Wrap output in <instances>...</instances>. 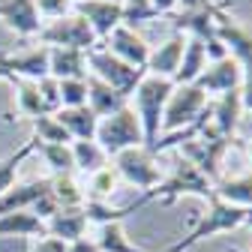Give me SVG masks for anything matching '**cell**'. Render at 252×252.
<instances>
[{
  "instance_id": "1",
  "label": "cell",
  "mask_w": 252,
  "mask_h": 252,
  "mask_svg": "<svg viewBox=\"0 0 252 252\" xmlns=\"http://www.w3.org/2000/svg\"><path fill=\"white\" fill-rule=\"evenodd\" d=\"M183 195H198V198L210 201V198H213V180H207V177L192 165V162L177 159V165H174V171H171L168 177H162L153 189L141 192L132 204H126L123 210H126V216H129L132 210H138V207H144V204H150V201L174 204V201H177V198H183Z\"/></svg>"
},
{
  "instance_id": "2",
  "label": "cell",
  "mask_w": 252,
  "mask_h": 252,
  "mask_svg": "<svg viewBox=\"0 0 252 252\" xmlns=\"http://www.w3.org/2000/svg\"><path fill=\"white\" fill-rule=\"evenodd\" d=\"M174 90V81L171 78H159V75H147L138 81V87L132 90L129 96V105L141 123V132H144V147L153 153L156 141L162 135V114H165V102Z\"/></svg>"
},
{
  "instance_id": "3",
  "label": "cell",
  "mask_w": 252,
  "mask_h": 252,
  "mask_svg": "<svg viewBox=\"0 0 252 252\" xmlns=\"http://www.w3.org/2000/svg\"><path fill=\"white\" fill-rule=\"evenodd\" d=\"M246 216H249V210H240V207H231V204L219 201V198H210L207 201V210L201 213V219L195 222V228L189 231V237L171 243L165 252H186V249L198 246L201 240H210L216 234H228V231H234V228H240L246 222Z\"/></svg>"
},
{
  "instance_id": "4",
  "label": "cell",
  "mask_w": 252,
  "mask_h": 252,
  "mask_svg": "<svg viewBox=\"0 0 252 252\" xmlns=\"http://www.w3.org/2000/svg\"><path fill=\"white\" fill-rule=\"evenodd\" d=\"M93 141L108 153V159H114L117 153L129 150V147H144V132H141V123H138L132 105H123L120 111L102 117Z\"/></svg>"
},
{
  "instance_id": "5",
  "label": "cell",
  "mask_w": 252,
  "mask_h": 252,
  "mask_svg": "<svg viewBox=\"0 0 252 252\" xmlns=\"http://www.w3.org/2000/svg\"><path fill=\"white\" fill-rule=\"evenodd\" d=\"M207 105H210V96L198 84H174L171 96L165 102V114H162V135L180 132L186 126H192L195 120H201Z\"/></svg>"
},
{
  "instance_id": "6",
  "label": "cell",
  "mask_w": 252,
  "mask_h": 252,
  "mask_svg": "<svg viewBox=\"0 0 252 252\" xmlns=\"http://www.w3.org/2000/svg\"><path fill=\"white\" fill-rule=\"evenodd\" d=\"M36 42L45 45V48H75V51H93L99 45L96 36H93V30H90V24L78 12L45 21L39 27V33H36Z\"/></svg>"
},
{
  "instance_id": "7",
  "label": "cell",
  "mask_w": 252,
  "mask_h": 252,
  "mask_svg": "<svg viewBox=\"0 0 252 252\" xmlns=\"http://www.w3.org/2000/svg\"><path fill=\"white\" fill-rule=\"evenodd\" d=\"M231 144L234 141H228V138H219V135H213L207 126L192 138V141H183L177 150H180V156L186 162H192L207 180H219L222 177V159H225V153L231 150Z\"/></svg>"
},
{
  "instance_id": "8",
  "label": "cell",
  "mask_w": 252,
  "mask_h": 252,
  "mask_svg": "<svg viewBox=\"0 0 252 252\" xmlns=\"http://www.w3.org/2000/svg\"><path fill=\"white\" fill-rule=\"evenodd\" d=\"M87 72L96 75L99 81H105L108 87H114L120 96H126V99L132 96V90L144 78V69H135V66H129V63H123L120 57L108 54L102 45L87 51Z\"/></svg>"
},
{
  "instance_id": "9",
  "label": "cell",
  "mask_w": 252,
  "mask_h": 252,
  "mask_svg": "<svg viewBox=\"0 0 252 252\" xmlns=\"http://www.w3.org/2000/svg\"><path fill=\"white\" fill-rule=\"evenodd\" d=\"M111 168L117 171L120 183H129V186L141 189V192H147V189H153L162 180L159 162H156V156L147 147H129V150L117 153L111 159Z\"/></svg>"
},
{
  "instance_id": "10",
  "label": "cell",
  "mask_w": 252,
  "mask_h": 252,
  "mask_svg": "<svg viewBox=\"0 0 252 252\" xmlns=\"http://www.w3.org/2000/svg\"><path fill=\"white\" fill-rule=\"evenodd\" d=\"M228 9H231V3L216 15V36L225 45L228 57H234L243 66V72H252V27L234 21Z\"/></svg>"
},
{
  "instance_id": "11",
  "label": "cell",
  "mask_w": 252,
  "mask_h": 252,
  "mask_svg": "<svg viewBox=\"0 0 252 252\" xmlns=\"http://www.w3.org/2000/svg\"><path fill=\"white\" fill-rule=\"evenodd\" d=\"M102 48L108 54L120 57L123 63L135 66V69H147V57H150V48L153 45H147V39L138 33V30L120 24V27H114L111 33H108V39L102 42Z\"/></svg>"
},
{
  "instance_id": "12",
  "label": "cell",
  "mask_w": 252,
  "mask_h": 252,
  "mask_svg": "<svg viewBox=\"0 0 252 252\" xmlns=\"http://www.w3.org/2000/svg\"><path fill=\"white\" fill-rule=\"evenodd\" d=\"M240 114H243V102H240V90H228L222 96L210 99V123L207 129L219 138L237 141V129H240Z\"/></svg>"
},
{
  "instance_id": "13",
  "label": "cell",
  "mask_w": 252,
  "mask_h": 252,
  "mask_svg": "<svg viewBox=\"0 0 252 252\" xmlns=\"http://www.w3.org/2000/svg\"><path fill=\"white\" fill-rule=\"evenodd\" d=\"M75 12L90 24L99 45L108 39L114 27L123 24V6L114 3V0H81V3H75Z\"/></svg>"
},
{
  "instance_id": "14",
  "label": "cell",
  "mask_w": 252,
  "mask_h": 252,
  "mask_svg": "<svg viewBox=\"0 0 252 252\" xmlns=\"http://www.w3.org/2000/svg\"><path fill=\"white\" fill-rule=\"evenodd\" d=\"M240 81H243V66L234 60V57H222V60H213L207 63V69L198 75V87L207 93L210 99L222 96L228 90H240Z\"/></svg>"
},
{
  "instance_id": "15",
  "label": "cell",
  "mask_w": 252,
  "mask_h": 252,
  "mask_svg": "<svg viewBox=\"0 0 252 252\" xmlns=\"http://www.w3.org/2000/svg\"><path fill=\"white\" fill-rule=\"evenodd\" d=\"M48 54H51V48H45V45L27 48L18 54H0V72L27 78V81H39L48 75Z\"/></svg>"
},
{
  "instance_id": "16",
  "label": "cell",
  "mask_w": 252,
  "mask_h": 252,
  "mask_svg": "<svg viewBox=\"0 0 252 252\" xmlns=\"http://www.w3.org/2000/svg\"><path fill=\"white\" fill-rule=\"evenodd\" d=\"M0 21H3L15 36H36L39 27H42V18L36 12V3L33 0H0Z\"/></svg>"
},
{
  "instance_id": "17",
  "label": "cell",
  "mask_w": 252,
  "mask_h": 252,
  "mask_svg": "<svg viewBox=\"0 0 252 252\" xmlns=\"http://www.w3.org/2000/svg\"><path fill=\"white\" fill-rule=\"evenodd\" d=\"M183 45H186V33H171L165 42H159L156 48H150L147 57V75H159V78H171L180 69V57H183Z\"/></svg>"
},
{
  "instance_id": "18",
  "label": "cell",
  "mask_w": 252,
  "mask_h": 252,
  "mask_svg": "<svg viewBox=\"0 0 252 252\" xmlns=\"http://www.w3.org/2000/svg\"><path fill=\"white\" fill-rule=\"evenodd\" d=\"M48 189H51V177H39V180H30V183H12L6 192L0 195V216L30 210Z\"/></svg>"
},
{
  "instance_id": "19",
  "label": "cell",
  "mask_w": 252,
  "mask_h": 252,
  "mask_svg": "<svg viewBox=\"0 0 252 252\" xmlns=\"http://www.w3.org/2000/svg\"><path fill=\"white\" fill-rule=\"evenodd\" d=\"M87 228L90 225H87V216L81 207H63L45 222L48 237H57L63 243H75V240L87 237Z\"/></svg>"
},
{
  "instance_id": "20",
  "label": "cell",
  "mask_w": 252,
  "mask_h": 252,
  "mask_svg": "<svg viewBox=\"0 0 252 252\" xmlns=\"http://www.w3.org/2000/svg\"><path fill=\"white\" fill-rule=\"evenodd\" d=\"M213 198L240 210H252V171L246 174H222L213 183Z\"/></svg>"
},
{
  "instance_id": "21",
  "label": "cell",
  "mask_w": 252,
  "mask_h": 252,
  "mask_svg": "<svg viewBox=\"0 0 252 252\" xmlns=\"http://www.w3.org/2000/svg\"><path fill=\"white\" fill-rule=\"evenodd\" d=\"M57 123L69 132L72 141H93L96 138V126H99V117L93 114L87 105H78V108H60L57 114Z\"/></svg>"
},
{
  "instance_id": "22",
  "label": "cell",
  "mask_w": 252,
  "mask_h": 252,
  "mask_svg": "<svg viewBox=\"0 0 252 252\" xmlns=\"http://www.w3.org/2000/svg\"><path fill=\"white\" fill-rule=\"evenodd\" d=\"M123 105H129V99L120 96L114 87H108L105 81H99L96 75L87 72V108L96 114L99 120L108 117V114H114V111H120Z\"/></svg>"
},
{
  "instance_id": "23",
  "label": "cell",
  "mask_w": 252,
  "mask_h": 252,
  "mask_svg": "<svg viewBox=\"0 0 252 252\" xmlns=\"http://www.w3.org/2000/svg\"><path fill=\"white\" fill-rule=\"evenodd\" d=\"M48 75L57 81L66 78H87V51L75 48H51L48 54Z\"/></svg>"
},
{
  "instance_id": "24",
  "label": "cell",
  "mask_w": 252,
  "mask_h": 252,
  "mask_svg": "<svg viewBox=\"0 0 252 252\" xmlns=\"http://www.w3.org/2000/svg\"><path fill=\"white\" fill-rule=\"evenodd\" d=\"M45 222L33 213V210H18V213H6L0 216V237H27L36 240L45 237Z\"/></svg>"
},
{
  "instance_id": "25",
  "label": "cell",
  "mask_w": 252,
  "mask_h": 252,
  "mask_svg": "<svg viewBox=\"0 0 252 252\" xmlns=\"http://www.w3.org/2000/svg\"><path fill=\"white\" fill-rule=\"evenodd\" d=\"M6 81L15 87V111L18 117L24 120H36L42 114H51L39 96V90H36V81H27V78H15V75H6Z\"/></svg>"
},
{
  "instance_id": "26",
  "label": "cell",
  "mask_w": 252,
  "mask_h": 252,
  "mask_svg": "<svg viewBox=\"0 0 252 252\" xmlns=\"http://www.w3.org/2000/svg\"><path fill=\"white\" fill-rule=\"evenodd\" d=\"M207 69V51L198 39L186 36V45H183V57H180V69L174 75V84H195L198 75Z\"/></svg>"
},
{
  "instance_id": "27",
  "label": "cell",
  "mask_w": 252,
  "mask_h": 252,
  "mask_svg": "<svg viewBox=\"0 0 252 252\" xmlns=\"http://www.w3.org/2000/svg\"><path fill=\"white\" fill-rule=\"evenodd\" d=\"M69 147H72V159H75V171H81V174H87V177L111 165V159H108V153H105V150H102V147H99L96 141H72Z\"/></svg>"
},
{
  "instance_id": "28",
  "label": "cell",
  "mask_w": 252,
  "mask_h": 252,
  "mask_svg": "<svg viewBox=\"0 0 252 252\" xmlns=\"http://www.w3.org/2000/svg\"><path fill=\"white\" fill-rule=\"evenodd\" d=\"M90 240L96 243L99 252H144V249H138L135 243H129V237H126V231H123V222L99 225L96 234H93Z\"/></svg>"
},
{
  "instance_id": "29",
  "label": "cell",
  "mask_w": 252,
  "mask_h": 252,
  "mask_svg": "<svg viewBox=\"0 0 252 252\" xmlns=\"http://www.w3.org/2000/svg\"><path fill=\"white\" fill-rule=\"evenodd\" d=\"M117 186H120V177L117 171L108 165L96 174H90L87 177V186H84V201H111V195L117 192Z\"/></svg>"
},
{
  "instance_id": "30",
  "label": "cell",
  "mask_w": 252,
  "mask_h": 252,
  "mask_svg": "<svg viewBox=\"0 0 252 252\" xmlns=\"http://www.w3.org/2000/svg\"><path fill=\"white\" fill-rule=\"evenodd\" d=\"M33 153H36V138L30 135L18 150H12L9 156H3V159H0V195H3L6 189L15 183V174H18L21 162L27 159V156H33Z\"/></svg>"
},
{
  "instance_id": "31",
  "label": "cell",
  "mask_w": 252,
  "mask_h": 252,
  "mask_svg": "<svg viewBox=\"0 0 252 252\" xmlns=\"http://www.w3.org/2000/svg\"><path fill=\"white\" fill-rule=\"evenodd\" d=\"M51 195L63 207H81L84 204V189L75 180V174H54L51 177Z\"/></svg>"
},
{
  "instance_id": "32",
  "label": "cell",
  "mask_w": 252,
  "mask_h": 252,
  "mask_svg": "<svg viewBox=\"0 0 252 252\" xmlns=\"http://www.w3.org/2000/svg\"><path fill=\"white\" fill-rule=\"evenodd\" d=\"M36 150L54 174H75V159L69 144H36Z\"/></svg>"
},
{
  "instance_id": "33",
  "label": "cell",
  "mask_w": 252,
  "mask_h": 252,
  "mask_svg": "<svg viewBox=\"0 0 252 252\" xmlns=\"http://www.w3.org/2000/svg\"><path fill=\"white\" fill-rule=\"evenodd\" d=\"M30 123H33V138H36V144H72L69 132L57 123L54 114H42L36 120H30Z\"/></svg>"
},
{
  "instance_id": "34",
  "label": "cell",
  "mask_w": 252,
  "mask_h": 252,
  "mask_svg": "<svg viewBox=\"0 0 252 252\" xmlns=\"http://www.w3.org/2000/svg\"><path fill=\"white\" fill-rule=\"evenodd\" d=\"M84 216H87V225H108V222H123L126 210L123 207H111V201H84L81 204Z\"/></svg>"
},
{
  "instance_id": "35",
  "label": "cell",
  "mask_w": 252,
  "mask_h": 252,
  "mask_svg": "<svg viewBox=\"0 0 252 252\" xmlns=\"http://www.w3.org/2000/svg\"><path fill=\"white\" fill-rule=\"evenodd\" d=\"M123 24L126 27H141V24H150V21H156V18H162L159 12L153 9V3L150 0H123Z\"/></svg>"
},
{
  "instance_id": "36",
  "label": "cell",
  "mask_w": 252,
  "mask_h": 252,
  "mask_svg": "<svg viewBox=\"0 0 252 252\" xmlns=\"http://www.w3.org/2000/svg\"><path fill=\"white\" fill-rule=\"evenodd\" d=\"M57 84H60V108L87 105V78H66Z\"/></svg>"
},
{
  "instance_id": "37",
  "label": "cell",
  "mask_w": 252,
  "mask_h": 252,
  "mask_svg": "<svg viewBox=\"0 0 252 252\" xmlns=\"http://www.w3.org/2000/svg\"><path fill=\"white\" fill-rule=\"evenodd\" d=\"M33 3H36V12H39L42 24L75 12V0H33Z\"/></svg>"
},
{
  "instance_id": "38",
  "label": "cell",
  "mask_w": 252,
  "mask_h": 252,
  "mask_svg": "<svg viewBox=\"0 0 252 252\" xmlns=\"http://www.w3.org/2000/svg\"><path fill=\"white\" fill-rule=\"evenodd\" d=\"M36 90H39L45 108H48L51 114H57V111H60V84H57V78H51V75L39 78V81H36Z\"/></svg>"
},
{
  "instance_id": "39",
  "label": "cell",
  "mask_w": 252,
  "mask_h": 252,
  "mask_svg": "<svg viewBox=\"0 0 252 252\" xmlns=\"http://www.w3.org/2000/svg\"><path fill=\"white\" fill-rule=\"evenodd\" d=\"M30 210H33V213H36V216L42 219V222H48V219H51V216H54V213L60 210V204L54 201V195H51V189H48V192H45V195H42V198H39V201H36L33 207H30Z\"/></svg>"
},
{
  "instance_id": "40",
  "label": "cell",
  "mask_w": 252,
  "mask_h": 252,
  "mask_svg": "<svg viewBox=\"0 0 252 252\" xmlns=\"http://www.w3.org/2000/svg\"><path fill=\"white\" fill-rule=\"evenodd\" d=\"M66 246L69 243H63V240H57V237H36L33 243H30V252H66Z\"/></svg>"
},
{
  "instance_id": "41",
  "label": "cell",
  "mask_w": 252,
  "mask_h": 252,
  "mask_svg": "<svg viewBox=\"0 0 252 252\" xmlns=\"http://www.w3.org/2000/svg\"><path fill=\"white\" fill-rule=\"evenodd\" d=\"M240 102H243V111L252 114V72H243V81H240Z\"/></svg>"
},
{
  "instance_id": "42",
  "label": "cell",
  "mask_w": 252,
  "mask_h": 252,
  "mask_svg": "<svg viewBox=\"0 0 252 252\" xmlns=\"http://www.w3.org/2000/svg\"><path fill=\"white\" fill-rule=\"evenodd\" d=\"M150 3H153V9L159 15H174L180 9V0H150Z\"/></svg>"
},
{
  "instance_id": "43",
  "label": "cell",
  "mask_w": 252,
  "mask_h": 252,
  "mask_svg": "<svg viewBox=\"0 0 252 252\" xmlns=\"http://www.w3.org/2000/svg\"><path fill=\"white\" fill-rule=\"evenodd\" d=\"M66 252H99V249H96V243H93L90 237H81V240L69 243V246H66Z\"/></svg>"
},
{
  "instance_id": "44",
  "label": "cell",
  "mask_w": 252,
  "mask_h": 252,
  "mask_svg": "<svg viewBox=\"0 0 252 252\" xmlns=\"http://www.w3.org/2000/svg\"><path fill=\"white\" fill-rule=\"evenodd\" d=\"M201 3H204V0H180V9H183V12H192V9H198Z\"/></svg>"
},
{
  "instance_id": "45",
  "label": "cell",
  "mask_w": 252,
  "mask_h": 252,
  "mask_svg": "<svg viewBox=\"0 0 252 252\" xmlns=\"http://www.w3.org/2000/svg\"><path fill=\"white\" fill-rule=\"evenodd\" d=\"M243 150H246V156H249V165H252V138H249V141H243Z\"/></svg>"
},
{
  "instance_id": "46",
  "label": "cell",
  "mask_w": 252,
  "mask_h": 252,
  "mask_svg": "<svg viewBox=\"0 0 252 252\" xmlns=\"http://www.w3.org/2000/svg\"><path fill=\"white\" fill-rule=\"evenodd\" d=\"M243 225H246V228L252 231V210H249V216H246V222H243Z\"/></svg>"
},
{
  "instance_id": "47",
  "label": "cell",
  "mask_w": 252,
  "mask_h": 252,
  "mask_svg": "<svg viewBox=\"0 0 252 252\" xmlns=\"http://www.w3.org/2000/svg\"><path fill=\"white\" fill-rule=\"evenodd\" d=\"M228 252H240V249H228ZM249 252H252V249H249Z\"/></svg>"
},
{
  "instance_id": "48",
  "label": "cell",
  "mask_w": 252,
  "mask_h": 252,
  "mask_svg": "<svg viewBox=\"0 0 252 252\" xmlns=\"http://www.w3.org/2000/svg\"><path fill=\"white\" fill-rule=\"evenodd\" d=\"M114 3H123V0H114Z\"/></svg>"
},
{
  "instance_id": "49",
  "label": "cell",
  "mask_w": 252,
  "mask_h": 252,
  "mask_svg": "<svg viewBox=\"0 0 252 252\" xmlns=\"http://www.w3.org/2000/svg\"><path fill=\"white\" fill-rule=\"evenodd\" d=\"M0 78H6V75H3V72H0Z\"/></svg>"
},
{
  "instance_id": "50",
  "label": "cell",
  "mask_w": 252,
  "mask_h": 252,
  "mask_svg": "<svg viewBox=\"0 0 252 252\" xmlns=\"http://www.w3.org/2000/svg\"><path fill=\"white\" fill-rule=\"evenodd\" d=\"M75 3H81V0H75Z\"/></svg>"
}]
</instances>
